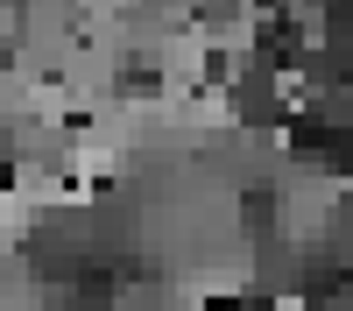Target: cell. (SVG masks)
Masks as SVG:
<instances>
[{
  "mask_svg": "<svg viewBox=\"0 0 353 311\" xmlns=\"http://www.w3.org/2000/svg\"><path fill=\"white\" fill-rule=\"evenodd\" d=\"M212 311H276L269 297H212Z\"/></svg>",
  "mask_w": 353,
  "mask_h": 311,
  "instance_id": "6da1fadb",
  "label": "cell"
}]
</instances>
